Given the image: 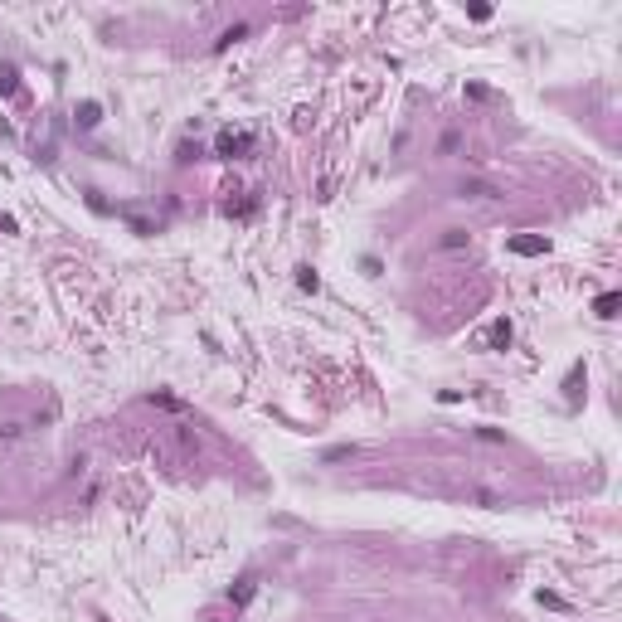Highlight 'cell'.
Listing matches in <instances>:
<instances>
[{"mask_svg":"<svg viewBox=\"0 0 622 622\" xmlns=\"http://www.w3.org/2000/svg\"><path fill=\"white\" fill-rule=\"evenodd\" d=\"M214 151H219L224 160H239V156L253 151V132H243V127H224L219 141H214Z\"/></svg>","mask_w":622,"mask_h":622,"instance_id":"obj_1","label":"cell"},{"mask_svg":"<svg viewBox=\"0 0 622 622\" xmlns=\"http://www.w3.org/2000/svg\"><path fill=\"white\" fill-rule=\"evenodd\" d=\"M505 248L521 253V258H540V253H549V239H545V234H511V239H505Z\"/></svg>","mask_w":622,"mask_h":622,"instance_id":"obj_2","label":"cell"},{"mask_svg":"<svg viewBox=\"0 0 622 622\" xmlns=\"http://www.w3.org/2000/svg\"><path fill=\"white\" fill-rule=\"evenodd\" d=\"M511 335H516V326L505 321V316H496V321L486 326V335H481V346H486V350H505V346H511Z\"/></svg>","mask_w":622,"mask_h":622,"instance_id":"obj_3","label":"cell"},{"mask_svg":"<svg viewBox=\"0 0 622 622\" xmlns=\"http://www.w3.org/2000/svg\"><path fill=\"white\" fill-rule=\"evenodd\" d=\"M462 200H501V190L486 180H462Z\"/></svg>","mask_w":622,"mask_h":622,"instance_id":"obj_4","label":"cell"},{"mask_svg":"<svg viewBox=\"0 0 622 622\" xmlns=\"http://www.w3.org/2000/svg\"><path fill=\"white\" fill-rule=\"evenodd\" d=\"M253 593H258V579H253V574H243V579H239V584L229 588V598H234V603H248Z\"/></svg>","mask_w":622,"mask_h":622,"instance_id":"obj_5","label":"cell"},{"mask_svg":"<svg viewBox=\"0 0 622 622\" xmlns=\"http://www.w3.org/2000/svg\"><path fill=\"white\" fill-rule=\"evenodd\" d=\"M73 122H78V127H97V122H102V107H97V102H83V107L73 112Z\"/></svg>","mask_w":622,"mask_h":622,"instance_id":"obj_6","label":"cell"},{"mask_svg":"<svg viewBox=\"0 0 622 622\" xmlns=\"http://www.w3.org/2000/svg\"><path fill=\"white\" fill-rule=\"evenodd\" d=\"M617 302H622V297H617V292H603V297H598V302H593V311H598V316H603V321H608V316H617Z\"/></svg>","mask_w":622,"mask_h":622,"instance_id":"obj_7","label":"cell"},{"mask_svg":"<svg viewBox=\"0 0 622 622\" xmlns=\"http://www.w3.org/2000/svg\"><path fill=\"white\" fill-rule=\"evenodd\" d=\"M243 34H248V25H234V29H224V34L214 39V49H229V44H239Z\"/></svg>","mask_w":622,"mask_h":622,"instance_id":"obj_8","label":"cell"},{"mask_svg":"<svg viewBox=\"0 0 622 622\" xmlns=\"http://www.w3.org/2000/svg\"><path fill=\"white\" fill-rule=\"evenodd\" d=\"M297 287H302V292H316V287H321V277H316L311 267H297Z\"/></svg>","mask_w":622,"mask_h":622,"instance_id":"obj_9","label":"cell"},{"mask_svg":"<svg viewBox=\"0 0 622 622\" xmlns=\"http://www.w3.org/2000/svg\"><path fill=\"white\" fill-rule=\"evenodd\" d=\"M462 243H467V229H447L442 234V248H462Z\"/></svg>","mask_w":622,"mask_h":622,"instance_id":"obj_10","label":"cell"},{"mask_svg":"<svg viewBox=\"0 0 622 622\" xmlns=\"http://www.w3.org/2000/svg\"><path fill=\"white\" fill-rule=\"evenodd\" d=\"M15 88H20V83H15V69H5V73H0V93H5V97H10Z\"/></svg>","mask_w":622,"mask_h":622,"instance_id":"obj_11","label":"cell"},{"mask_svg":"<svg viewBox=\"0 0 622 622\" xmlns=\"http://www.w3.org/2000/svg\"><path fill=\"white\" fill-rule=\"evenodd\" d=\"M477 438H486V442H505V433H501V428H477Z\"/></svg>","mask_w":622,"mask_h":622,"instance_id":"obj_12","label":"cell"}]
</instances>
